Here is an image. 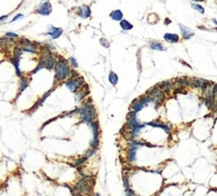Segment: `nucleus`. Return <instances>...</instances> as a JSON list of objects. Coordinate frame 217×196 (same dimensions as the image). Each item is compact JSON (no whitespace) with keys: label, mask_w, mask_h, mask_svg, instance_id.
<instances>
[{"label":"nucleus","mask_w":217,"mask_h":196,"mask_svg":"<svg viewBox=\"0 0 217 196\" xmlns=\"http://www.w3.org/2000/svg\"><path fill=\"white\" fill-rule=\"evenodd\" d=\"M92 129V134H93V139L90 142V146L92 149H98L99 144H100V124L96 120L90 124Z\"/></svg>","instance_id":"6"},{"label":"nucleus","mask_w":217,"mask_h":196,"mask_svg":"<svg viewBox=\"0 0 217 196\" xmlns=\"http://www.w3.org/2000/svg\"><path fill=\"white\" fill-rule=\"evenodd\" d=\"M52 92H53V89H51V90H49V91H48L47 92V93H45V95H43V97H41L40 99H39V101H38V105H39V107H40V105H43V102H45V100H46V99H47V97H48V96H49L50 95V94H51L52 93Z\"/></svg>","instance_id":"28"},{"label":"nucleus","mask_w":217,"mask_h":196,"mask_svg":"<svg viewBox=\"0 0 217 196\" xmlns=\"http://www.w3.org/2000/svg\"><path fill=\"white\" fill-rule=\"evenodd\" d=\"M213 97L215 99L216 103H217V84H214L213 87Z\"/></svg>","instance_id":"35"},{"label":"nucleus","mask_w":217,"mask_h":196,"mask_svg":"<svg viewBox=\"0 0 217 196\" xmlns=\"http://www.w3.org/2000/svg\"><path fill=\"white\" fill-rule=\"evenodd\" d=\"M52 12V5L49 3V2H43L41 4H39L38 8L36 9L35 13L39 14V15H43V16H48L50 15Z\"/></svg>","instance_id":"10"},{"label":"nucleus","mask_w":217,"mask_h":196,"mask_svg":"<svg viewBox=\"0 0 217 196\" xmlns=\"http://www.w3.org/2000/svg\"><path fill=\"white\" fill-rule=\"evenodd\" d=\"M161 90L159 89V87L158 86H154V87H152L151 89L147 91V95L148 96H151V97H154L155 95H157V94L160 92Z\"/></svg>","instance_id":"26"},{"label":"nucleus","mask_w":217,"mask_h":196,"mask_svg":"<svg viewBox=\"0 0 217 196\" xmlns=\"http://www.w3.org/2000/svg\"><path fill=\"white\" fill-rule=\"evenodd\" d=\"M149 48H151L152 50H155V51H164L165 50L164 45H163L162 43L158 42V41H153V42H151Z\"/></svg>","instance_id":"22"},{"label":"nucleus","mask_w":217,"mask_h":196,"mask_svg":"<svg viewBox=\"0 0 217 196\" xmlns=\"http://www.w3.org/2000/svg\"><path fill=\"white\" fill-rule=\"evenodd\" d=\"M55 77H54V84L61 82L63 80L70 78L71 75V68L69 60H66L64 58H59L57 60L56 66H55Z\"/></svg>","instance_id":"1"},{"label":"nucleus","mask_w":217,"mask_h":196,"mask_svg":"<svg viewBox=\"0 0 217 196\" xmlns=\"http://www.w3.org/2000/svg\"><path fill=\"white\" fill-rule=\"evenodd\" d=\"M75 190H77V193H80V194H91V190H92V184H90V181L88 179H82L78 183L75 184Z\"/></svg>","instance_id":"7"},{"label":"nucleus","mask_w":217,"mask_h":196,"mask_svg":"<svg viewBox=\"0 0 217 196\" xmlns=\"http://www.w3.org/2000/svg\"><path fill=\"white\" fill-rule=\"evenodd\" d=\"M19 43H20V45H21V49L24 52L36 53V51H37V49H36V47H35V43L31 42V41L28 40V39H26V38L20 39Z\"/></svg>","instance_id":"9"},{"label":"nucleus","mask_w":217,"mask_h":196,"mask_svg":"<svg viewBox=\"0 0 217 196\" xmlns=\"http://www.w3.org/2000/svg\"><path fill=\"white\" fill-rule=\"evenodd\" d=\"M46 1H47V0H46Z\"/></svg>","instance_id":"43"},{"label":"nucleus","mask_w":217,"mask_h":196,"mask_svg":"<svg viewBox=\"0 0 217 196\" xmlns=\"http://www.w3.org/2000/svg\"><path fill=\"white\" fill-rule=\"evenodd\" d=\"M195 1H202V0H195Z\"/></svg>","instance_id":"42"},{"label":"nucleus","mask_w":217,"mask_h":196,"mask_svg":"<svg viewBox=\"0 0 217 196\" xmlns=\"http://www.w3.org/2000/svg\"><path fill=\"white\" fill-rule=\"evenodd\" d=\"M215 113H216V116H217V107H216V110H215Z\"/></svg>","instance_id":"41"},{"label":"nucleus","mask_w":217,"mask_h":196,"mask_svg":"<svg viewBox=\"0 0 217 196\" xmlns=\"http://www.w3.org/2000/svg\"><path fill=\"white\" fill-rule=\"evenodd\" d=\"M164 100H165V93L162 91H160L157 95H155L154 97H152V102L154 103L156 108H158L159 105H162Z\"/></svg>","instance_id":"11"},{"label":"nucleus","mask_w":217,"mask_h":196,"mask_svg":"<svg viewBox=\"0 0 217 196\" xmlns=\"http://www.w3.org/2000/svg\"><path fill=\"white\" fill-rule=\"evenodd\" d=\"M163 38H164L165 41H167V42H170V43H176L179 41V36L177 35V34L166 33V34H164Z\"/></svg>","instance_id":"18"},{"label":"nucleus","mask_w":217,"mask_h":196,"mask_svg":"<svg viewBox=\"0 0 217 196\" xmlns=\"http://www.w3.org/2000/svg\"><path fill=\"white\" fill-rule=\"evenodd\" d=\"M141 146H144V144L136 141V140H133V142L130 144V146L128 148V160L130 162H133L137 159V151Z\"/></svg>","instance_id":"8"},{"label":"nucleus","mask_w":217,"mask_h":196,"mask_svg":"<svg viewBox=\"0 0 217 196\" xmlns=\"http://www.w3.org/2000/svg\"><path fill=\"white\" fill-rule=\"evenodd\" d=\"M157 86L159 87V89H160L161 91L164 92L165 94H167L173 87V81L172 80H165V81H161L160 84H158Z\"/></svg>","instance_id":"15"},{"label":"nucleus","mask_w":217,"mask_h":196,"mask_svg":"<svg viewBox=\"0 0 217 196\" xmlns=\"http://www.w3.org/2000/svg\"><path fill=\"white\" fill-rule=\"evenodd\" d=\"M73 196H85L84 194H80V193H77V194H74Z\"/></svg>","instance_id":"40"},{"label":"nucleus","mask_w":217,"mask_h":196,"mask_svg":"<svg viewBox=\"0 0 217 196\" xmlns=\"http://www.w3.org/2000/svg\"><path fill=\"white\" fill-rule=\"evenodd\" d=\"M77 15L80 16V18H84V19H86V18L90 17V15H91V11H90V8H89L88 5L80 6V8L77 9Z\"/></svg>","instance_id":"13"},{"label":"nucleus","mask_w":217,"mask_h":196,"mask_svg":"<svg viewBox=\"0 0 217 196\" xmlns=\"http://www.w3.org/2000/svg\"><path fill=\"white\" fill-rule=\"evenodd\" d=\"M28 86H29V79H27L26 76H22L19 81V94L22 93L28 87Z\"/></svg>","instance_id":"21"},{"label":"nucleus","mask_w":217,"mask_h":196,"mask_svg":"<svg viewBox=\"0 0 217 196\" xmlns=\"http://www.w3.org/2000/svg\"><path fill=\"white\" fill-rule=\"evenodd\" d=\"M10 62L14 66V68H15V71H16V75L18 76L19 78H21L22 76V73H21V71H20V69H19V60H20V58H17V57H11L10 59Z\"/></svg>","instance_id":"17"},{"label":"nucleus","mask_w":217,"mask_h":196,"mask_svg":"<svg viewBox=\"0 0 217 196\" xmlns=\"http://www.w3.org/2000/svg\"><path fill=\"white\" fill-rule=\"evenodd\" d=\"M41 69H46V60H45V58L43 57H41L40 58V60H39L38 62V64H37V66H36L35 69H34L33 71H32V73L31 74H35V73H37L38 71H40Z\"/></svg>","instance_id":"23"},{"label":"nucleus","mask_w":217,"mask_h":196,"mask_svg":"<svg viewBox=\"0 0 217 196\" xmlns=\"http://www.w3.org/2000/svg\"><path fill=\"white\" fill-rule=\"evenodd\" d=\"M146 126H151V127H154V128H162L163 126V123H161V121L159 120H153V121H149V123H145Z\"/></svg>","instance_id":"27"},{"label":"nucleus","mask_w":217,"mask_h":196,"mask_svg":"<svg viewBox=\"0 0 217 196\" xmlns=\"http://www.w3.org/2000/svg\"><path fill=\"white\" fill-rule=\"evenodd\" d=\"M109 16L111 19L115 20V21H121V20H123V13H122V11H120V10L112 11Z\"/></svg>","instance_id":"19"},{"label":"nucleus","mask_w":217,"mask_h":196,"mask_svg":"<svg viewBox=\"0 0 217 196\" xmlns=\"http://www.w3.org/2000/svg\"><path fill=\"white\" fill-rule=\"evenodd\" d=\"M151 102H152V97H151V96H148V95L141 96V97L135 99V100L131 102L130 108H131V110L136 111V112L138 113V112H140V111L142 110L143 108H145L147 105H148V103H151Z\"/></svg>","instance_id":"4"},{"label":"nucleus","mask_w":217,"mask_h":196,"mask_svg":"<svg viewBox=\"0 0 217 196\" xmlns=\"http://www.w3.org/2000/svg\"><path fill=\"white\" fill-rule=\"evenodd\" d=\"M6 37H8L9 39H16V38H18V35L17 34H15V33H6Z\"/></svg>","instance_id":"34"},{"label":"nucleus","mask_w":217,"mask_h":196,"mask_svg":"<svg viewBox=\"0 0 217 196\" xmlns=\"http://www.w3.org/2000/svg\"><path fill=\"white\" fill-rule=\"evenodd\" d=\"M21 17H22V14H19V15L15 16V17H14L13 19H12V22L16 21V20H18V19H19V18H21Z\"/></svg>","instance_id":"39"},{"label":"nucleus","mask_w":217,"mask_h":196,"mask_svg":"<svg viewBox=\"0 0 217 196\" xmlns=\"http://www.w3.org/2000/svg\"><path fill=\"white\" fill-rule=\"evenodd\" d=\"M100 43H101L102 45H104L105 48H108V47H109V42H108L107 39H105V38H101Z\"/></svg>","instance_id":"33"},{"label":"nucleus","mask_w":217,"mask_h":196,"mask_svg":"<svg viewBox=\"0 0 217 196\" xmlns=\"http://www.w3.org/2000/svg\"><path fill=\"white\" fill-rule=\"evenodd\" d=\"M69 63H70V66H72V68H74V69H77L78 68V62L77 59L74 58V57H69Z\"/></svg>","instance_id":"29"},{"label":"nucleus","mask_w":217,"mask_h":196,"mask_svg":"<svg viewBox=\"0 0 217 196\" xmlns=\"http://www.w3.org/2000/svg\"><path fill=\"white\" fill-rule=\"evenodd\" d=\"M142 124H140L139 120H138L137 112L133 110H131L130 112L127 114V123H126V128L128 129V131H133L135 129L139 128Z\"/></svg>","instance_id":"5"},{"label":"nucleus","mask_w":217,"mask_h":196,"mask_svg":"<svg viewBox=\"0 0 217 196\" xmlns=\"http://www.w3.org/2000/svg\"><path fill=\"white\" fill-rule=\"evenodd\" d=\"M179 27H180V30H181L182 36H183V38L185 39V40H189V39H191L192 37L195 35V33H194V32L192 31L191 29L184 27L183 24H179Z\"/></svg>","instance_id":"16"},{"label":"nucleus","mask_w":217,"mask_h":196,"mask_svg":"<svg viewBox=\"0 0 217 196\" xmlns=\"http://www.w3.org/2000/svg\"><path fill=\"white\" fill-rule=\"evenodd\" d=\"M108 80H109V82L112 86H117L118 81H119V78H118V75L115 73L110 72L109 75H108Z\"/></svg>","instance_id":"24"},{"label":"nucleus","mask_w":217,"mask_h":196,"mask_svg":"<svg viewBox=\"0 0 217 196\" xmlns=\"http://www.w3.org/2000/svg\"><path fill=\"white\" fill-rule=\"evenodd\" d=\"M78 116H80V119L82 123H87L89 126L93 123L96 117V112L95 109H94V105H92L91 100H88L84 103V105L80 109Z\"/></svg>","instance_id":"2"},{"label":"nucleus","mask_w":217,"mask_h":196,"mask_svg":"<svg viewBox=\"0 0 217 196\" xmlns=\"http://www.w3.org/2000/svg\"><path fill=\"white\" fill-rule=\"evenodd\" d=\"M123 180H124V186H125V189H129V183H128V178H126V176H124Z\"/></svg>","instance_id":"38"},{"label":"nucleus","mask_w":217,"mask_h":196,"mask_svg":"<svg viewBox=\"0 0 217 196\" xmlns=\"http://www.w3.org/2000/svg\"><path fill=\"white\" fill-rule=\"evenodd\" d=\"M78 74H77V72L75 70H72L71 71V75H70V78H77V77H78Z\"/></svg>","instance_id":"37"},{"label":"nucleus","mask_w":217,"mask_h":196,"mask_svg":"<svg viewBox=\"0 0 217 196\" xmlns=\"http://www.w3.org/2000/svg\"><path fill=\"white\" fill-rule=\"evenodd\" d=\"M47 34L51 37V39H57L62 34H63V30H62L61 27H50L47 32Z\"/></svg>","instance_id":"12"},{"label":"nucleus","mask_w":217,"mask_h":196,"mask_svg":"<svg viewBox=\"0 0 217 196\" xmlns=\"http://www.w3.org/2000/svg\"><path fill=\"white\" fill-rule=\"evenodd\" d=\"M95 152H96V149H91V150H90V151H88V152H87V154H86V156H87V157H90V156H92V155H93V154H95Z\"/></svg>","instance_id":"36"},{"label":"nucleus","mask_w":217,"mask_h":196,"mask_svg":"<svg viewBox=\"0 0 217 196\" xmlns=\"http://www.w3.org/2000/svg\"><path fill=\"white\" fill-rule=\"evenodd\" d=\"M192 8L194 9V10H196V11H198L199 13H201V14H204V9L202 8L200 4H197V3H192Z\"/></svg>","instance_id":"30"},{"label":"nucleus","mask_w":217,"mask_h":196,"mask_svg":"<svg viewBox=\"0 0 217 196\" xmlns=\"http://www.w3.org/2000/svg\"><path fill=\"white\" fill-rule=\"evenodd\" d=\"M88 94H89V87L87 84H85L80 91H77V93H75V100L80 101L82 99H84L85 97H86Z\"/></svg>","instance_id":"14"},{"label":"nucleus","mask_w":217,"mask_h":196,"mask_svg":"<svg viewBox=\"0 0 217 196\" xmlns=\"http://www.w3.org/2000/svg\"><path fill=\"white\" fill-rule=\"evenodd\" d=\"M176 82H177L178 86L182 87H188V86H190V78L186 77V76H183V77H178L176 79Z\"/></svg>","instance_id":"20"},{"label":"nucleus","mask_w":217,"mask_h":196,"mask_svg":"<svg viewBox=\"0 0 217 196\" xmlns=\"http://www.w3.org/2000/svg\"><path fill=\"white\" fill-rule=\"evenodd\" d=\"M161 129L164 131L166 134H170V131H172V127H170V123H163V126H162V128H161Z\"/></svg>","instance_id":"31"},{"label":"nucleus","mask_w":217,"mask_h":196,"mask_svg":"<svg viewBox=\"0 0 217 196\" xmlns=\"http://www.w3.org/2000/svg\"><path fill=\"white\" fill-rule=\"evenodd\" d=\"M87 159H88V157H87L86 155H85V156H83V157L80 158V159H78V160L77 161V162H75V166H77H77L82 165V163L84 162V161H86Z\"/></svg>","instance_id":"32"},{"label":"nucleus","mask_w":217,"mask_h":196,"mask_svg":"<svg viewBox=\"0 0 217 196\" xmlns=\"http://www.w3.org/2000/svg\"><path fill=\"white\" fill-rule=\"evenodd\" d=\"M65 84L66 87L70 90L73 93H77V91H80L83 87L85 86V79L82 77V76H78L77 78H68L65 81Z\"/></svg>","instance_id":"3"},{"label":"nucleus","mask_w":217,"mask_h":196,"mask_svg":"<svg viewBox=\"0 0 217 196\" xmlns=\"http://www.w3.org/2000/svg\"><path fill=\"white\" fill-rule=\"evenodd\" d=\"M120 25H121V27L124 30V31H129V30H131L133 27V25L130 23L129 21H127V20H121L120 21Z\"/></svg>","instance_id":"25"}]
</instances>
